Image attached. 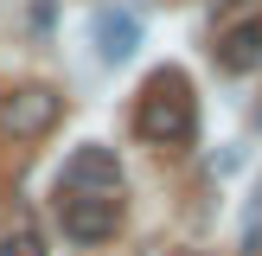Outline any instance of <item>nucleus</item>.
I'll return each instance as SVG.
<instances>
[{"label": "nucleus", "mask_w": 262, "mask_h": 256, "mask_svg": "<svg viewBox=\"0 0 262 256\" xmlns=\"http://www.w3.org/2000/svg\"><path fill=\"white\" fill-rule=\"evenodd\" d=\"M135 128L154 141V147H186V141L199 135V109H192L179 71H160L147 83V96H141V109H135Z\"/></svg>", "instance_id": "obj_1"}, {"label": "nucleus", "mask_w": 262, "mask_h": 256, "mask_svg": "<svg viewBox=\"0 0 262 256\" xmlns=\"http://www.w3.org/2000/svg\"><path fill=\"white\" fill-rule=\"evenodd\" d=\"M58 109H64L58 90L26 83V90H13V96L0 102V128H7V141H38V135L58 128Z\"/></svg>", "instance_id": "obj_2"}, {"label": "nucleus", "mask_w": 262, "mask_h": 256, "mask_svg": "<svg viewBox=\"0 0 262 256\" xmlns=\"http://www.w3.org/2000/svg\"><path fill=\"white\" fill-rule=\"evenodd\" d=\"M115 218H122V205H115V199H96V192L58 199V224H64L71 243H109L115 237Z\"/></svg>", "instance_id": "obj_3"}, {"label": "nucleus", "mask_w": 262, "mask_h": 256, "mask_svg": "<svg viewBox=\"0 0 262 256\" xmlns=\"http://www.w3.org/2000/svg\"><path fill=\"white\" fill-rule=\"evenodd\" d=\"M115 186H122V160H115V147H102V141H83V147L64 160V192L115 199Z\"/></svg>", "instance_id": "obj_4"}, {"label": "nucleus", "mask_w": 262, "mask_h": 256, "mask_svg": "<svg viewBox=\"0 0 262 256\" xmlns=\"http://www.w3.org/2000/svg\"><path fill=\"white\" fill-rule=\"evenodd\" d=\"M90 38H96V51H102L109 64H122V58H135V45H141V19H135V13L102 7L96 19H90Z\"/></svg>", "instance_id": "obj_5"}, {"label": "nucleus", "mask_w": 262, "mask_h": 256, "mask_svg": "<svg viewBox=\"0 0 262 256\" xmlns=\"http://www.w3.org/2000/svg\"><path fill=\"white\" fill-rule=\"evenodd\" d=\"M217 64H224V71H256V64H262V19L230 26L224 45H217Z\"/></svg>", "instance_id": "obj_6"}, {"label": "nucleus", "mask_w": 262, "mask_h": 256, "mask_svg": "<svg viewBox=\"0 0 262 256\" xmlns=\"http://www.w3.org/2000/svg\"><path fill=\"white\" fill-rule=\"evenodd\" d=\"M0 256H45V243H38V230H13L0 243Z\"/></svg>", "instance_id": "obj_7"}, {"label": "nucleus", "mask_w": 262, "mask_h": 256, "mask_svg": "<svg viewBox=\"0 0 262 256\" xmlns=\"http://www.w3.org/2000/svg\"><path fill=\"white\" fill-rule=\"evenodd\" d=\"M250 256H256V250H250Z\"/></svg>", "instance_id": "obj_8"}]
</instances>
